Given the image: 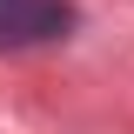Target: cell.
Instances as JSON below:
<instances>
[{"label":"cell","mask_w":134,"mask_h":134,"mask_svg":"<svg viewBox=\"0 0 134 134\" xmlns=\"http://www.w3.org/2000/svg\"><path fill=\"white\" fill-rule=\"evenodd\" d=\"M74 27L67 0H0V47H40Z\"/></svg>","instance_id":"cell-1"}]
</instances>
